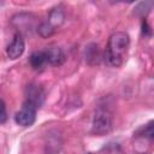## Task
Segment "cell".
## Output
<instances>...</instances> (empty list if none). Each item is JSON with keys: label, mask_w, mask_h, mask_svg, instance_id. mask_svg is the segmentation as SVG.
Wrapping results in <instances>:
<instances>
[{"label": "cell", "mask_w": 154, "mask_h": 154, "mask_svg": "<svg viewBox=\"0 0 154 154\" xmlns=\"http://www.w3.org/2000/svg\"><path fill=\"white\" fill-rule=\"evenodd\" d=\"M29 63H30V65H31V67L34 70H42L48 64L47 57H46V52L45 51L34 52L29 58Z\"/></svg>", "instance_id": "52a82bcc"}, {"label": "cell", "mask_w": 154, "mask_h": 154, "mask_svg": "<svg viewBox=\"0 0 154 154\" xmlns=\"http://www.w3.org/2000/svg\"><path fill=\"white\" fill-rule=\"evenodd\" d=\"M130 46V37L124 31L113 32L107 42V47L105 51V61L113 67H118L123 64L124 57Z\"/></svg>", "instance_id": "6da1fadb"}, {"label": "cell", "mask_w": 154, "mask_h": 154, "mask_svg": "<svg viewBox=\"0 0 154 154\" xmlns=\"http://www.w3.org/2000/svg\"><path fill=\"white\" fill-rule=\"evenodd\" d=\"M65 19V13L63 11V7L58 6V7H54L51 12H49V17H48V23L55 29L57 26H60L63 24Z\"/></svg>", "instance_id": "ba28073f"}, {"label": "cell", "mask_w": 154, "mask_h": 154, "mask_svg": "<svg viewBox=\"0 0 154 154\" xmlns=\"http://www.w3.org/2000/svg\"><path fill=\"white\" fill-rule=\"evenodd\" d=\"M142 32H143L144 35H150V28L148 26V24H147L146 20L142 22Z\"/></svg>", "instance_id": "4fadbf2b"}, {"label": "cell", "mask_w": 154, "mask_h": 154, "mask_svg": "<svg viewBox=\"0 0 154 154\" xmlns=\"http://www.w3.org/2000/svg\"><path fill=\"white\" fill-rule=\"evenodd\" d=\"M36 111H37V107L35 105H32L31 102L24 101L22 108L14 116V122L20 126H30L35 123Z\"/></svg>", "instance_id": "3957f363"}, {"label": "cell", "mask_w": 154, "mask_h": 154, "mask_svg": "<svg viewBox=\"0 0 154 154\" xmlns=\"http://www.w3.org/2000/svg\"><path fill=\"white\" fill-rule=\"evenodd\" d=\"M140 134L147 138H150L154 141V120L149 122L148 124H146L141 130H140Z\"/></svg>", "instance_id": "30bf717a"}, {"label": "cell", "mask_w": 154, "mask_h": 154, "mask_svg": "<svg viewBox=\"0 0 154 154\" xmlns=\"http://www.w3.org/2000/svg\"><path fill=\"white\" fill-rule=\"evenodd\" d=\"M154 5V2H152V1H144V2H140L138 5H137V7L135 8V12L137 13V14H141V16H144L149 10H150V7Z\"/></svg>", "instance_id": "8fae6325"}, {"label": "cell", "mask_w": 154, "mask_h": 154, "mask_svg": "<svg viewBox=\"0 0 154 154\" xmlns=\"http://www.w3.org/2000/svg\"><path fill=\"white\" fill-rule=\"evenodd\" d=\"M45 100V90L37 84H30L25 89V101L31 102L37 108L43 103Z\"/></svg>", "instance_id": "277c9868"}, {"label": "cell", "mask_w": 154, "mask_h": 154, "mask_svg": "<svg viewBox=\"0 0 154 154\" xmlns=\"http://www.w3.org/2000/svg\"><path fill=\"white\" fill-rule=\"evenodd\" d=\"M7 119V111H6V105H5V101L1 100V114H0V123L4 124Z\"/></svg>", "instance_id": "7c38bea8"}, {"label": "cell", "mask_w": 154, "mask_h": 154, "mask_svg": "<svg viewBox=\"0 0 154 154\" xmlns=\"http://www.w3.org/2000/svg\"><path fill=\"white\" fill-rule=\"evenodd\" d=\"M54 31H55V29H54L48 22H42V23L37 26V32H38V35H40L41 37H43V38H47V37L52 36V35L54 34Z\"/></svg>", "instance_id": "9c48e42d"}, {"label": "cell", "mask_w": 154, "mask_h": 154, "mask_svg": "<svg viewBox=\"0 0 154 154\" xmlns=\"http://www.w3.org/2000/svg\"><path fill=\"white\" fill-rule=\"evenodd\" d=\"M46 57H47V61L48 64L51 65H54V66H60L65 63L66 60V57H65V53L64 51L58 47V46H52L49 48H47L46 51Z\"/></svg>", "instance_id": "8992f818"}, {"label": "cell", "mask_w": 154, "mask_h": 154, "mask_svg": "<svg viewBox=\"0 0 154 154\" xmlns=\"http://www.w3.org/2000/svg\"><path fill=\"white\" fill-rule=\"evenodd\" d=\"M25 49V43H24V38L20 34H16L12 42L7 46V49H6V53H7V57L12 60L19 58Z\"/></svg>", "instance_id": "5b68a950"}, {"label": "cell", "mask_w": 154, "mask_h": 154, "mask_svg": "<svg viewBox=\"0 0 154 154\" xmlns=\"http://www.w3.org/2000/svg\"><path fill=\"white\" fill-rule=\"evenodd\" d=\"M113 129V119L111 113L107 109L99 108L93 118V124H91V132L97 136H103L107 135L112 131Z\"/></svg>", "instance_id": "7a4b0ae2"}]
</instances>
